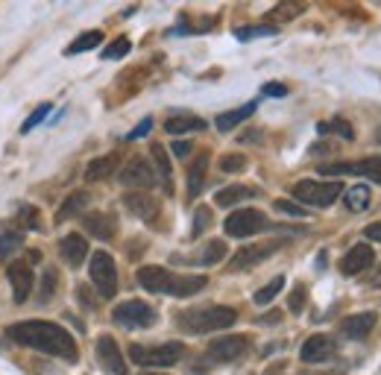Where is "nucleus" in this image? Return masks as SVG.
Wrapping results in <instances>:
<instances>
[{"label":"nucleus","instance_id":"obj_44","mask_svg":"<svg viewBox=\"0 0 381 375\" xmlns=\"http://www.w3.org/2000/svg\"><path fill=\"white\" fill-rule=\"evenodd\" d=\"M150 129H152V120L147 117V120H141V124H138V126H135L132 132H129V135H126V138H129V141H135V138H144V135H147V132H150Z\"/></svg>","mask_w":381,"mask_h":375},{"label":"nucleus","instance_id":"obj_48","mask_svg":"<svg viewBox=\"0 0 381 375\" xmlns=\"http://www.w3.org/2000/svg\"><path fill=\"white\" fill-rule=\"evenodd\" d=\"M373 288H381V267H378L376 275H373Z\"/></svg>","mask_w":381,"mask_h":375},{"label":"nucleus","instance_id":"obj_22","mask_svg":"<svg viewBox=\"0 0 381 375\" xmlns=\"http://www.w3.org/2000/svg\"><path fill=\"white\" fill-rule=\"evenodd\" d=\"M253 196H258L255 188H246V185H229V188H223V191H217L214 203L220 205V208H232V205L244 203V200H253Z\"/></svg>","mask_w":381,"mask_h":375},{"label":"nucleus","instance_id":"obj_21","mask_svg":"<svg viewBox=\"0 0 381 375\" xmlns=\"http://www.w3.org/2000/svg\"><path fill=\"white\" fill-rule=\"evenodd\" d=\"M205 173H209V152H200L197 159L191 161V170H188V196H200V191L205 188Z\"/></svg>","mask_w":381,"mask_h":375},{"label":"nucleus","instance_id":"obj_35","mask_svg":"<svg viewBox=\"0 0 381 375\" xmlns=\"http://www.w3.org/2000/svg\"><path fill=\"white\" fill-rule=\"evenodd\" d=\"M53 112V106L50 103H41L38 109H36V112H32L27 120H24V126H21V132H30L32 126H38V124H45V120H47V115Z\"/></svg>","mask_w":381,"mask_h":375},{"label":"nucleus","instance_id":"obj_14","mask_svg":"<svg viewBox=\"0 0 381 375\" xmlns=\"http://www.w3.org/2000/svg\"><path fill=\"white\" fill-rule=\"evenodd\" d=\"M299 358L305 363H323L334 358V340L329 334H311L299 349Z\"/></svg>","mask_w":381,"mask_h":375},{"label":"nucleus","instance_id":"obj_34","mask_svg":"<svg viewBox=\"0 0 381 375\" xmlns=\"http://www.w3.org/2000/svg\"><path fill=\"white\" fill-rule=\"evenodd\" d=\"M129 47H132V44H129V38H124V36L115 38V41L103 50V59H124L126 53H129Z\"/></svg>","mask_w":381,"mask_h":375},{"label":"nucleus","instance_id":"obj_23","mask_svg":"<svg viewBox=\"0 0 381 375\" xmlns=\"http://www.w3.org/2000/svg\"><path fill=\"white\" fill-rule=\"evenodd\" d=\"M115 168H117V156H115V152L94 159V161H89V168H85V182H103V179H108V176L115 173Z\"/></svg>","mask_w":381,"mask_h":375},{"label":"nucleus","instance_id":"obj_19","mask_svg":"<svg viewBox=\"0 0 381 375\" xmlns=\"http://www.w3.org/2000/svg\"><path fill=\"white\" fill-rule=\"evenodd\" d=\"M376 311H364V314H352V317H346L343 319V334L349 337V340H364L369 332H373V326H376Z\"/></svg>","mask_w":381,"mask_h":375},{"label":"nucleus","instance_id":"obj_36","mask_svg":"<svg viewBox=\"0 0 381 375\" xmlns=\"http://www.w3.org/2000/svg\"><path fill=\"white\" fill-rule=\"evenodd\" d=\"M220 170L223 173H241V170H246V159L238 156V152H229V156L220 159Z\"/></svg>","mask_w":381,"mask_h":375},{"label":"nucleus","instance_id":"obj_17","mask_svg":"<svg viewBox=\"0 0 381 375\" xmlns=\"http://www.w3.org/2000/svg\"><path fill=\"white\" fill-rule=\"evenodd\" d=\"M59 255L65 258V264L68 267H80V264L89 258V240H85L82 235H65L62 240H59Z\"/></svg>","mask_w":381,"mask_h":375},{"label":"nucleus","instance_id":"obj_4","mask_svg":"<svg viewBox=\"0 0 381 375\" xmlns=\"http://www.w3.org/2000/svg\"><path fill=\"white\" fill-rule=\"evenodd\" d=\"M185 355L182 343H161V346H129V358L138 367H173Z\"/></svg>","mask_w":381,"mask_h":375},{"label":"nucleus","instance_id":"obj_8","mask_svg":"<svg viewBox=\"0 0 381 375\" xmlns=\"http://www.w3.org/2000/svg\"><path fill=\"white\" fill-rule=\"evenodd\" d=\"M223 229L229 238H249V235H255V231L267 229V217L261 214L258 208H238V212L226 217Z\"/></svg>","mask_w":381,"mask_h":375},{"label":"nucleus","instance_id":"obj_20","mask_svg":"<svg viewBox=\"0 0 381 375\" xmlns=\"http://www.w3.org/2000/svg\"><path fill=\"white\" fill-rule=\"evenodd\" d=\"M124 205L132 212L135 217H141V220H156L159 217V203L152 200L150 194H126L124 196Z\"/></svg>","mask_w":381,"mask_h":375},{"label":"nucleus","instance_id":"obj_28","mask_svg":"<svg viewBox=\"0 0 381 375\" xmlns=\"http://www.w3.org/2000/svg\"><path fill=\"white\" fill-rule=\"evenodd\" d=\"M255 103H246V106H241V109H232V112H223V115H217V129L220 132H229V129H235L238 124H244V120L255 112Z\"/></svg>","mask_w":381,"mask_h":375},{"label":"nucleus","instance_id":"obj_43","mask_svg":"<svg viewBox=\"0 0 381 375\" xmlns=\"http://www.w3.org/2000/svg\"><path fill=\"white\" fill-rule=\"evenodd\" d=\"M276 208H279L281 214H290V217H305V208L293 205V203H288V200H276Z\"/></svg>","mask_w":381,"mask_h":375},{"label":"nucleus","instance_id":"obj_5","mask_svg":"<svg viewBox=\"0 0 381 375\" xmlns=\"http://www.w3.org/2000/svg\"><path fill=\"white\" fill-rule=\"evenodd\" d=\"M290 194H293V200H299V203L325 208V205H332L337 196H340V182H314V179H302V182H297V185H290Z\"/></svg>","mask_w":381,"mask_h":375},{"label":"nucleus","instance_id":"obj_29","mask_svg":"<svg viewBox=\"0 0 381 375\" xmlns=\"http://www.w3.org/2000/svg\"><path fill=\"white\" fill-rule=\"evenodd\" d=\"M85 205H89V194H85V191H73V194L68 196V200L62 203V208H59V212H56V223H65V220L76 217V214H80Z\"/></svg>","mask_w":381,"mask_h":375},{"label":"nucleus","instance_id":"obj_16","mask_svg":"<svg viewBox=\"0 0 381 375\" xmlns=\"http://www.w3.org/2000/svg\"><path fill=\"white\" fill-rule=\"evenodd\" d=\"M373 261H376L373 247L358 244V247H352V249L340 258V273H343V275H358V273H364V270L373 267Z\"/></svg>","mask_w":381,"mask_h":375},{"label":"nucleus","instance_id":"obj_12","mask_svg":"<svg viewBox=\"0 0 381 375\" xmlns=\"http://www.w3.org/2000/svg\"><path fill=\"white\" fill-rule=\"evenodd\" d=\"M121 185L126 188H150V185H156V170H152V164L147 159H129L126 161V168L121 170Z\"/></svg>","mask_w":381,"mask_h":375},{"label":"nucleus","instance_id":"obj_46","mask_svg":"<svg viewBox=\"0 0 381 375\" xmlns=\"http://www.w3.org/2000/svg\"><path fill=\"white\" fill-rule=\"evenodd\" d=\"M364 235H367L369 240H376V244H381V220H376V223H369V226L364 229Z\"/></svg>","mask_w":381,"mask_h":375},{"label":"nucleus","instance_id":"obj_13","mask_svg":"<svg viewBox=\"0 0 381 375\" xmlns=\"http://www.w3.org/2000/svg\"><path fill=\"white\" fill-rule=\"evenodd\" d=\"M97 361H100V367L106 372H112V375H126V361L121 355V349H117L115 343V337H97Z\"/></svg>","mask_w":381,"mask_h":375},{"label":"nucleus","instance_id":"obj_33","mask_svg":"<svg viewBox=\"0 0 381 375\" xmlns=\"http://www.w3.org/2000/svg\"><path fill=\"white\" fill-rule=\"evenodd\" d=\"M21 244H24V231H6V235L0 238V255L9 258Z\"/></svg>","mask_w":381,"mask_h":375},{"label":"nucleus","instance_id":"obj_42","mask_svg":"<svg viewBox=\"0 0 381 375\" xmlns=\"http://www.w3.org/2000/svg\"><path fill=\"white\" fill-rule=\"evenodd\" d=\"M288 308L293 314H299L302 308H305V288H293V293H290V299H288Z\"/></svg>","mask_w":381,"mask_h":375},{"label":"nucleus","instance_id":"obj_15","mask_svg":"<svg viewBox=\"0 0 381 375\" xmlns=\"http://www.w3.org/2000/svg\"><path fill=\"white\" fill-rule=\"evenodd\" d=\"M9 284H12V296H15V302H27V296L32 291V270H30V264L27 261H12L9 264Z\"/></svg>","mask_w":381,"mask_h":375},{"label":"nucleus","instance_id":"obj_2","mask_svg":"<svg viewBox=\"0 0 381 375\" xmlns=\"http://www.w3.org/2000/svg\"><path fill=\"white\" fill-rule=\"evenodd\" d=\"M138 284L150 293H170V296H194L205 288L203 275H176L165 267H141L138 270Z\"/></svg>","mask_w":381,"mask_h":375},{"label":"nucleus","instance_id":"obj_38","mask_svg":"<svg viewBox=\"0 0 381 375\" xmlns=\"http://www.w3.org/2000/svg\"><path fill=\"white\" fill-rule=\"evenodd\" d=\"M53 291H56V275H53V270L45 273V279H41V293H38V302L41 305H47L50 302V296Z\"/></svg>","mask_w":381,"mask_h":375},{"label":"nucleus","instance_id":"obj_45","mask_svg":"<svg viewBox=\"0 0 381 375\" xmlns=\"http://www.w3.org/2000/svg\"><path fill=\"white\" fill-rule=\"evenodd\" d=\"M261 91H264L267 97H285V94H288V88L281 85V82H267L264 88H261Z\"/></svg>","mask_w":381,"mask_h":375},{"label":"nucleus","instance_id":"obj_27","mask_svg":"<svg viewBox=\"0 0 381 375\" xmlns=\"http://www.w3.org/2000/svg\"><path fill=\"white\" fill-rule=\"evenodd\" d=\"M369 200H373V191H369V185H352L349 191H346V196H343V203H346V208L349 212H367L369 208Z\"/></svg>","mask_w":381,"mask_h":375},{"label":"nucleus","instance_id":"obj_1","mask_svg":"<svg viewBox=\"0 0 381 375\" xmlns=\"http://www.w3.org/2000/svg\"><path fill=\"white\" fill-rule=\"evenodd\" d=\"M6 334H9V340H15V343H21V346L45 352V355H53V358H62L68 363H73L76 358H80L76 340L65 332L62 326L50 323V319H24V323L9 326Z\"/></svg>","mask_w":381,"mask_h":375},{"label":"nucleus","instance_id":"obj_26","mask_svg":"<svg viewBox=\"0 0 381 375\" xmlns=\"http://www.w3.org/2000/svg\"><path fill=\"white\" fill-rule=\"evenodd\" d=\"M168 135H185V132H203L205 129V120L203 117H194V115H176V117H168Z\"/></svg>","mask_w":381,"mask_h":375},{"label":"nucleus","instance_id":"obj_24","mask_svg":"<svg viewBox=\"0 0 381 375\" xmlns=\"http://www.w3.org/2000/svg\"><path fill=\"white\" fill-rule=\"evenodd\" d=\"M150 152H152V164H156V170L161 173V185H165V194H173V164H170L168 150L161 147V144H152Z\"/></svg>","mask_w":381,"mask_h":375},{"label":"nucleus","instance_id":"obj_49","mask_svg":"<svg viewBox=\"0 0 381 375\" xmlns=\"http://www.w3.org/2000/svg\"><path fill=\"white\" fill-rule=\"evenodd\" d=\"M144 375H165V372H144Z\"/></svg>","mask_w":381,"mask_h":375},{"label":"nucleus","instance_id":"obj_3","mask_svg":"<svg viewBox=\"0 0 381 375\" xmlns=\"http://www.w3.org/2000/svg\"><path fill=\"white\" fill-rule=\"evenodd\" d=\"M179 328L188 334H209V332H220V328L235 326V308H223V305H211V308H194L176 317Z\"/></svg>","mask_w":381,"mask_h":375},{"label":"nucleus","instance_id":"obj_32","mask_svg":"<svg viewBox=\"0 0 381 375\" xmlns=\"http://www.w3.org/2000/svg\"><path fill=\"white\" fill-rule=\"evenodd\" d=\"M281 288H285V275H276V279L270 282V284H264L261 291H255V302H258V305L273 302L276 296H279V291H281Z\"/></svg>","mask_w":381,"mask_h":375},{"label":"nucleus","instance_id":"obj_11","mask_svg":"<svg viewBox=\"0 0 381 375\" xmlns=\"http://www.w3.org/2000/svg\"><path fill=\"white\" fill-rule=\"evenodd\" d=\"M249 349V337L246 334H226L220 340H214L209 346V361L214 363H229V361H238L244 358Z\"/></svg>","mask_w":381,"mask_h":375},{"label":"nucleus","instance_id":"obj_10","mask_svg":"<svg viewBox=\"0 0 381 375\" xmlns=\"http://www.w3.org/2000/svg\"><path fill=\"white\" fill-rule=\"evenodd\" d=\"M281 249V240H261V244H253V247H244L238 249L232 261H229V270H246V267H255V264L267 261L273 252Z\"/></svg>","mask_w":381,"mask_h":375},{"label":"nucleus","instance_id":"obj_6","mask_svg":"<svg viewBox=\"0 0 381 375\" xmlns=\"http://www.w3.org/2000/svg\"><path fill=\"white\" fill-rule=\"evenodd\" d=\"M323 176H364L381 185V159H358V161H329L317 168Z\"/></svg>","mask_w":381,"mask_h":375},{"label":"nucleus","instance_id":"obj_37","mask_svg":"<svg viewBox=\"0 0 381 375\" xmlns=\"http://www.w3.org/2000/svg\"><path fill=\"white\" fill-rule=\"evenodd\" d=\"M209 226H211V208L200 205V208H197V217H194V231H191V235H194V238H200Z\"/></svg>","mask_w":381,"mask_h":375},{"label":"nucleus","instance_id":"obj_31","mask_svg":"<svg viewBox=\"0 0 381 375\" xmlns=\"http://www.w3.org/2000/svg\"><path fill=\"white\" fill-rule=\"evenodd\" d=\"M97 44H103V32L100 30H91V32H82L80 38H76L71 47H68V53L73 56V53H85V50H94Z\"/></svg>","mask_w":381,"mask_h":375},{"label":"nucleus","instance_id":"obj_7","mask_svg":"<svg viewBox=\"0 0 381 375\" xmlns=\"http://www.w3.org/2000/svg\"><path fill=\"white\" fill-rule=\"evenodd\" d=\"M91 282L103 299H112L117 293V267L108 252H94L91 255Z\"/></svg>","mask_w":381,"mask_h":375},{"label":"nucleus","instance_id":"obj_9","mask_svg":"<svg viewBox=\"0 0 381 375\" xmlns=\"http://www.w3.org/2000/svg\"><path fill=\"white\" fill-rule=\"evenodd\" d=\"M115 323L124 326V328H150L152 323H156V311L141 302V299H129V302H121L115 308Z\"/></svg>","mask_w":381,"mask_h":375},{"label":"nucleus","instance_id":"obj_40","mask_svg":"<svg viewBox=\"0 0 381 375\" xmlns=\"http://www.w3.org/2000/svg\"><path fill=\"white\" fill-rule=\"evenodd\" d=\"M302 9H305L302 3H281L273 9V18H293V15H299Z\"/></svg>","mask_w":381,"mask_h":375},{"label":"nucleus","instance_id":"obj_25","mask_svg":"<svg viewBox=\"0 0 381 375\" xmlns=\"http://www.w3.org/2000/svg\"><path fill=\"white\" fill-rule=\"evenodd\" d=\"M226 255V244L223 240H209L194 258H179V261H188V264H200V267H211Z\"/></svg>","mask_w":381,"mask_h":375},{"label":"nucleus","instance_id":"obj_18","mask_svg":"<svg viewBox=\"0 0 381 375\" xmlns=\"http://www.w3.org/2000/svg\"><path fill=\"white\" fill-rule=\"evenodd\" d=\"M82 226H85V231H91L94 238L112 240L115 238V229H117V220L112 214H106V212H91V214L82 217Z\"/></svg>","mask_w":381,"mask_h":375},{"label":"nucleus","instance_id":"obj_39","mask_svg":"<svg viewBox=\"0 0 381 375\" xmlns=\"http://www.w3.org/2000/svg\"><path fill=\"white\" fill-rule=\"evenodd\" d=\"M276 27H244V30H235V36L246 41V38H255V36H273Z\"/></svg>","mask_w":381,"mask_h":375},{"label":"nucleus","instance_id":"obj_30","mask_svg":"<svg viewBox=\"0 0 381 375\" xmlns=\"http://www.w3.org/2000/svg\"><path fill=\"white\" fill-rule=\"evenodd\" d=\"M317 132H320V135H332V132H334V135H340L343 141H352L355 138V129L346 124V120H340V117L329 120V124H317Z\"/></svg>","mask_w":381,"mask_h":375},{"label":"nucleus","instance_id":"obj_41","mask_svg":"<svg viewBox=\"0 0 381 375\" xmlns=\"http://www.w3.org/2000/svg\"><path fill=\"white\" fill-rule=\"evenodd\" d=\"M21 220H24V226H27V229H41L38 212H36V208H30V205L21 208Z\"/></svg>","mask_w":381,"mask_h":375},{"label":"nucleus","instance_id":"obj_47","mask_svg":"<svg viewBox=\"0 0 381 375\" xmlns=\"http://www.w3.org/2000/svg\"><path fill=\"white\" fill-rule=\"evenodd\" d=\"M191 152V144L188 141H176V144H173V156H179V159H185Z\"/></svg>","mask_w":381,"mask_h":375}]
</instances>
